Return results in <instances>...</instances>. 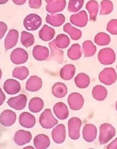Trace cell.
<instances>
[{
  "mask_svg": "<svg viewBox=\"0 0 117 149\" xmlns=\"http://www.w3.org/2000/svg\"><path fill=\"white\" fill-rule=\"evenodd\" d=\"M116 134V129L112 125L109 123H103L100 127V136L99 141L101 145L106 144L110 141Z\"/></svg>",
  "mask_w": 117,
  "mask_h": 149,
  "instance_id": "obj_1",
  "label": "cell"
},
{
  "mask_svg": "<svg viewBox=\"0 0 117 149\" xmlns=\"http://www.w3.org/2000/svg\"><path fill=\"white\" fill-rule=\"evenodd\" d=\"M58 123V120L53 116L52 110L46 109L39 117V124L44 129H51Z\"/></svg>",
  "mask_w": 117,
  "mask_h": 149,
  "instance_id": "obj_2",
  "label": "cell"
},
{
  "mask_svg": "<svg viewBox=\"0 0 117 149\" xmlns=\"http://www.w3.org/2000/svg\"><path fill=\"white\" fill-rule=\"evenodd\" d=\"M99 80L101 83L111 86L113 85L117 80V74L116 70L113 68H105L103 69L99 74Z\"/></svg>",
  "mask_w": 117,
  "mask_h": 149,
  "instance_id": "obj_3",
  "label": "cell"
},
{
  "mask_svg": "<svg viewBox=\"0 0 117 149\" xmlns=\"http://www.w3.org/2000/svg\"><path fill=\"white\" fill-rule=\"evenodd\" d=\"M82 121L79 118L73 117L68 121V134L69 137L73 140L79 139L80 137V127Z\"/></svg>",
  "mask_w": 117,
  "mask_h": 149,
  "instance_id": "obj_4",
  "label": "cell"
},
{
  "mask_svg": "<svg viewBox=\"0 0 117 149\" xmlns=\"http://www.w3.org/2000/svg\"><path fill=\"white\" fill-rule=\"evenodd\" d=\"M98 60L100 64L103 65H111L116 61V53L111 48H104L99 52Z\"/></svg>",
  "mask_w": 117,
  "mask_h": 149,
  "instance_id": "obj_5",
  "label": "cell"
},
{
  "mask_svg": "<svg viewBox=\"0 0 117 149\" xmlns=\"http://www.w3.org/2000/svg\"><path fill=\"white\" fill-rule=\"evenodd\" d=\"M42 24L41 17L36 14H30L25 17L23 26L28 31H35Z\"/></svg>",
  "mask_w": 117,
  "mask_h": 149,
  "instance_id": "obj_6",
  "label": "cell"
},
{
  "mask_svg": "<svg viewBox=\"0 0 117 149\" xmlns=\"http://www.w3.org/2000/svg\"><path fill=\"white\" fill-rule=\"evenodd\" d=\"M67 103L72 111H79L83 108L84 98L79 93H72L67 97Z\"/></svg>",
  "mask_w": 117,
  "mask_h": 149,
  "instance_id": "obj_7",
  "label": "cell"
},
{
  "mask_svg": "<svg viewBox=\"0 0 117 149\" xmlns=\"http://www.w3.org/2000/svg\"><path fill=\"white\" fill-rule=\"evenodd\" d=\"M28 53L23 49L18 48L10 53V61L14 65H22L28 61Z\"/></svg>",
  "mask_w": 117,
  "mask_h": 149,
  "instance_id": "obj_8",
  "label": "cell"
},
{
  "mask_svg": "<svg viewBox=\"0 0 117 149\" xmlns=\"http://www.w3.org/2000/svg\"><path fill=\"white\" fill-rule=\"evenodd\" d=\"M27 102H28V97L25 94H20L16 97L9 98L7 101V105L11 108H13L14 110L21 111L26 107Z\"/></svg>",
  "mask_w": 117,
  "mask_h": 149,
  "instance_id": "obj_9",
  "label": "cell"
},
{
  "mask_svg": "<svg viewBox=\"0 0 117 149\" xmlns=\"http://www.w3.org/2000/svg\"><path fill=\"white\" fill-rule=\"evenodd\" d=\"M49 47L51 49V53L47 61H54L58 64H62L63 61V52L55 45L54 40L49 43Z\"/></svg>",
  "mask_w": 117,
  "mask_h": 149,
  "instance_id": "obj_10",
  "label": "cell"
},
{
  "mask_svg": "<svg viewBox=\"0 0 117 149\" xmlns=\"http://www.w3.org/2000/svg\"><path fill=\"white\" fill-rule=\"evenodd\" d=\"M16 122V114L13 111L5 110L0 114V124L3 127H11Z\"/></svg>",
  "mask_w": 117,
  "mask_h": 149,
  "instance_id": "obj_11",
  "label": "cell"
},
{
  "mask_svg": "<svg viewBox=\"0 0 117 149\" xmlns=\"http://www.w3.org/2000/svg\"><path fill=\"white\" fill-rule=\"evenodd\" d=\"M70 21L73 25L79 27V28H83L87 24L88 22V17L85 10H81L76 14L72 15L70 17Z\"/></svg>",
  "mask_w": 117,
  "mask_h": 149,
  "instance_id": "obj_12",
  "label": "cell"
},
{
  "mask_svg": "<svg viewBox=\"0 0 117 149\" xmlns=\"http://www.w3.org/2000/svg\"><path fill=\"white\" fill-rule=\"evenodd\" d=\"M52 136L55 143L61 144L66 139V128L63 124H58L52 130Z\"/></svg>",
  "mask_w": 117,
  "mask_h": 149,
  "instance_id": "obj_13",
  "label": "cell"
},
{
  "mask_svg": "<svg viewBox=\"0 0 117 149\" xmlns=\"http://www.w3.org/2000/svg\"><path fill=\"white\" fill-rule=\"evenodd\" d=\"M32 135L30 132L24 130H19L14 134V141L18 146H23L31 142Z\"/></svg>",
  "mask_w": 117,
  "mask_h": 149,
  "instance_id": "obj_14",
  "label": "cell"
},
{
  "mask_svg": "<svg viewBox=\"0 0 117 149\" xmlns=\"http://www.w3.org/2000/svg\"><path fill=\"white\" fill-rule=\"evenodd\" d=\"M97 128L94 124H86L83 129V138L87 143L93 142L96 139Z\"/></svg>",
  "mask_w": 117,
  "mask_h": 149,
  "instance_id": "obj_15",
  "label": "cell"
},
{
  "mask_svg": "<svg viewBox=\"0 0 117 149\" xmlns=\"http://www.w3.org/2000/svg\"><path fill=\"white\" fill-rule=\"evenodd\" d=\"M18 40H19V31L16 29L10 30L4 41L5 49L7 51V50L13 49L14 46L17 45Z\"/></svg>",
  "mask_w": 117,
  "mask_h": 149,
  "instance_id": "obj_16",
  "label": "cell"
},
{
  "mask_svg": "<svg viewBox=\"0 0 117 149\" xmlns=\"http://www.w3.org/2000/svg\"><path fill=\"white\" fill-rule=\"evenodd\" d=\"M3 89L7 94L13 95L21 90L20 83L14 79H7L3 84Z\"/></svg>",
  "mask_w": 117,
  "mask_h": 149,
  "instance_id": "obj_17",
  "label": "cell"
},
{
  "mask_svg": "<svg viewBox=\"0 0 117 149\" xmlns=\"http://www.w3.org/2000/svg\"><path fill=\"white\" fill-rule=\"evenodd\" d=\"M36 119L34 115L28 112H23L19 115V124L25 128H32L35 125Z\"/></svg>",
  "mask_w": 117,
  "mask_h": 149,
  "instance_id": "obj_18",
  "label": "cell"
},
{
  "mask_svg": "<svg viewBox=\"0 0 117 149\" xmlns=\"http://www.w3.org/2000/svg\"><path fill=\"white\" fill-rule=\"evenodd\" d=\"M32 55L33 57L36 61H45L48 58L50 55V51L49 49L45 47V46H41V45H36L34 46L33 51H32Z\"/></svg>",
  "mask_w": 117,
  "mask_h": 149,
  "instance_id": "obj_19",
  "label": "cell"
},
{
  "mask_svg": "<svg viewBox=\"0 0 117 149\" xmlns=\"http://www.w3.org/2000/svg\"><path fill=\"white\" fill-rule=\"evenodd\" d=\"M53 111L55 115L60 120H64L67 118L69 115L68 108L67 105L63 102H58L53 107Z\"/></svg>",
  "mask_w": 117,
  "mask_h": 149,
  "instance_id": "obj_20",
  "label": "cell"
},
{
  "mask_svg": "<svg viewBox=\"0 0 117 149\" xmlns=\"http://www.w3.org/2000/svg\"><path fill=\"white\" fill-rule=\"evenodd\" d=\"M43 81L40 77L38 76H31L27 81L26 90L30 92H36L42 88Z\"/></svg>",
  "mask_w": 117,
  "mask_h": 149,
  "instance_id": "obj_21",
  "label": "cell"
},
{
  "mask_svg": "<svg viewBox=\"0 0 117 149\" xmlns=\"http://www.w3.org/2000/svg\"><path fill=\"white\" fill-rule=\"evenodd\" d=\"M66 3V0H55L51 3H47L46 6V10L48 13L55 14L64 10Z\"/></svg>",
  "mask_w": 117,
  "mask_h": 149,
  "instance_id": "obj_22",
  "label": "cell"
},
{
  "mask_svg": "<svg viewBox=\"0 0 117 149\" xmlns=\"http://www.w3.org/2000/svg\"><path fill=\"white\" fill-rule=\"evenodd\" d=\"M46 22L54 27H60L65 22V16L60 13L49 14L46 17Z\"/></svg>",
  "mask_w": 117,
  "mask_h": 149,
  "instance_id": "obj_23",
  "label": "cell"
},
{
  "mask_svg": "<svg viewBox=\"0 0 117 149\" xmlns=\"http://www.w3.org/2000/svg\"><path fill=\"white\" fill-rule=\"evenodd\" d=\"M51 144L50 139L47 135L44 134L37 135L34 138V146L37 149H44L49 148Z\"/></svg>",
  "mask_w": 117,
  "mask_h": 149,
  "instance_id": "obj_24",
  "label": "cell"
},
{
  "mask_svg": "<svg viewBox=\"0 0 117 149\" xmlns=\"http://www.w3.org/2000/svg\"><path fill=\"white\" fill-rule=\"evenodd\" d=\"M52 94L57 98H62L67 94V87L62 82H56L53 85L52 89Z\"/></svg>",
  "mask_w": 117,
  "mask_h": 149,
  "instance_id": "obj_25",
  "label": "cell"
},
{
  "mask_svg": "<svg viewBox=\"0 0 117 149\" xmlns=\"http://www.w3.org/2000/svg\"><path fill=\"white\" fill-rule=\"evenodd\" d=\"M55 34V31L52 27L44 25L39 32V39H41L43 41H49L54 38Z\"/></svg>",
  "mask_w": 117,
  "mask_h": 149,
  "instance_id": "obj_26",
  "label": "cell"
},
{
  "mask_svg": "<svg viewBox=\"0 0 117 149\" xmlns=\"http://www.w3.org/2000/svg\"><path fill=\"white\" fill-rule=\"evenodd\" d=\"M75 73H76V67L72 64H68L63 66L60 70L59 75L63 80L69 81L74 77Z\"/></svg>",
  "mask_w": 117,
  "mask_h": 149,
  "instance_id": "obj_27",
  "label": "cell"
},
{
  "mask_svg": "<svg viewBox=\"0 0 117 149\" xmlns=\"http://www.w3.org/2000/svg\"><path fill=\"white\" fill-rule=\"evenodd\" d=\"M90 82H91V79L89 76L84 73H79L75 77V84L79 89H85L87 87H88Z\"/></svg>",
  "mask_w": 117,
  "mask_h": 149,
  "instance_id": "obj_28",
  "label": "cell"
},
{
  "mask_svg": "<svg viewBox=\"0 0 117 149\" xmlns=\"http://www.w3.org/2000/svg\"><path fill=\"white\" fill-rule=\"evenodd\" d=\"M107 96V90L103 86L97 85L92 89V97L96 101H103Z\"/></svg>",
  "mask_w": 117,
  "mask_h": 149,
  "instance_id": "obj_29",
  "label": "cell"
},
{
  "mask_svg": "<svg viewBox=\"0 0 117 149\" xmlns=\"http://www.w3.org/2000/svg\"><path fill=\"white\" fill-rule=\"evenodd\" d=\"M43 107H44V102L43 99L40 97H35L30 100L28 108L32 113H39V111L43 110Z\"/></svg>",
  "mask_w": 117,
  "mask_h": 149,
  "instance_id": "obj_30",
  "label": "cell"
},
{
  "mask_svg": "<svg viewBox=\"0 0 117 149\" xmlns=\"http://www.w3.org/2000/svg\"><path fill=\"white\" fill-rule=\"evenodd\" d=\"M63 31L67 32L71 36V38L74 40H78L82 36V31L79 30L78 28H76L75 27L72 26V24L69 23L66 24L63 26Z\"/></svg>",
  "mask_w": 117,
  "mask_h": 149,
  "instance_id": "obj_31",
  "label": "cell"
},
{
  "mask_svg": "<svg viewBox=\"0 0 117 149\" xmlns=\"http://www.w3.org/2000/svg\"><path fill=\"white\" fill-rule=\"evenodd\" d=\"M86 8L87 11L89 12L90 19L92 21H96L99 10V4L96 0H91L88 1L86 4Z\"/></svg>",
  "mask_w": 117,
  "mask_h": 149,
  "instance_id": "obj_32",
  "label": "cell"
},
{
  "mask_svg": "<svg viewBox=\"0 0 117 149\" xmlns=\"http://www.w3.org/2000/svg\"><path fill=\"white\" fill-rule=\"evenodd\" d=\"M67 56L72 61H77L82 56V50L80 45L78 44H74L67 51Z\"/></svg>",
  "mask_w": 117,
  "mask_h": 149,
  "instance_id": "obj_33",
  "label": "cell"
},
{
  "mask_svg": "<svg viewBox=\"0 0 117 149\" xmlns=\"http://www.w3.org/2000/svg\"><path fill=\"white\" fill-rule=\"evenodd\" d=\"M83 53L84 57H91L96 54V46L94 45L91 40H86L83 44Z\"/></svg>",
  "mask_w": 117,
  "mask_h": 149,
  "instance_id": "obj_34",
  "label": "cell"
},
{
  "mask_svg": "<svg viewBox=\"0 0 117 149\" xmlns=\"http://www.w3.org/2000/svg\"><path fill=\"white\" fill-rule=\"evenodd\" d=\"M29 75V70L27 67L25 66H19L14 68L13 72H12V76L13 77L18 78L19 80H25Z\"/></svg>",
  "mask_w": 117,
  "mask_h": 149,
  "instance_id": "obj_35",
  "label": "cell"
},
{
  "mask_svg": "<svg viewBox=\"0 0 117 149\" xmlns=\"http://www.w3.org/2000/svg\"><path fill=\"white\" fill-rule=\"evenodd\" d=\"M94 41L99 46H105L110 44L111 37L110 36L107 35L105 32H100L96 35Z\"/></svg>",
  "mask_w": 117,
  "mask_h": 149,
  "instance_id": "obj_36",
  "label": "cell"
},
{
  "mask_svg": "<svg viewBox=\"0 0 117 149\" xmlns=\"http://www.w3.org/2000/svg\"><path fill=\"white\" fill-rule=\"evenodd\" d=\"M21 43L26 48H29L31 45H34V37L30 32L23 31L21 32Z\"/></svg>",
  "mask_w": 117,
  "mask_h": 149,
  "instance_id": "obj_37",
  "label": "cell"
},
{
  "mask_svg": "<svg viewBox=\"0 0 117 149\" xmlns=\"http://www.w3.org/2000/svg\"><path fill=\"white\" fill-rule=\"evenodd\" d=\"M55 45L58 49H66L70 45V39L65 34H59L56 36V38L54 40Z\"/></svg>",
  "mask_w": 117,
  "mask_h": 149,
  "instance_id": "obj_38",
  "label": "cell"
},
{
  "mask_svg": "<svg viewBox=\"0 0 117 149\" xmlns=\"http://www.w3.org/2000/svg\"><path fill=\"white\" fill-rule=\"evenodd\" d=\"M113 10V3L110 0H103L100 3V15H108Z\"/></svg>",
  "mask_w": 117,
  "mask_h": 149,
  "instance_id": "obj_39",
  "label": "cell"
},
{
  "mask_svg": "<svg viewBox=\"0 0 117 149\" xmlns=\"http://www.w3.org/2000/svg\"><path fill=\"white\" fill-rule=\"evenodd\" d=\"M84 0H70L68 3V10L72 13L78 12L83 6Z\"/></svg>",
  "mask_w": 117,
  "mask_h": 149,
  "instance_id": "obj_40",
  "label": "cell"
},
{
  "mask_svg": "<svg viewBox=\"0 0 117 149\" xmlns=\"http://www.w3.org/2000/svg\"><path fill=\"white\" fill-rule=\"evenodd\" d=\"M107 31L112 35H117V19H114L108 22L107 25Z\"/></svg>",
  "mask_w": 117,
  "mask_h": 149,
  "instance_id": "obj_41",
  "label": "cell"
},
{
  "mask_svg": "<svg viewBox=\"0 0 117 149\" xmlns=\"http://www.w3.org/2000/svg\"><path fill=\"white\" fill-rule=\"evenodd\" d=\"M42 6V0H29V7L33 9H39Z\"/></svg>",
  "mask_w": 117,
  "mask_h": 149,
  "instance_id": "obj_42",
  "label": "cell"
},
{
  "mask_svg": "<svg viewBox=\"0 0 117 149\" xmlns=\"http://www.w3.org/2000/svg\"><path fill=\"white\" fill-rule=\"evenodd\" d=\"M7 25L4 22H0V40L3 38L7 32Z\"/></svg>",
  "mask_w": 117,
  "mask_h": 149,
  "instance_id": "obj_43",
  "label": "cell"
},
{
  "mask_svg": "<svg viewBox=\"0 0 117 149\" xmlns=\"http://www.w3.org/2000/svg\"><path fill=\"white\" fill-rule=\"evenodd\" d=\"M108 149H117V138L114 139L112 142L110 144H108L107 147Z\"/></svg>",
  "mask_w": 117,
  "mask_h": 149,
  "instance_id": "obj_44",
  "label": "cell"
},
{
  "mask_svg": "<svg viewBox=\"0 0 117 149\" xmlns=\"http://www.w3.org/2000/svg\"><path fill=\"white\" fill-rule=\"evenodd\" d=\"M5 99H6V96H5V94L3 92V90H1V88H0V106H2V105L3 104Z\"/></svg>",
  "mask_w": 117,
  "mask_h": 149,
  "instance_id": "obj_45",
  "label": "cell"
},
{
  "mask_svg": "<svg viewBox=\"0 0 117 149\" xmlns=\"http://www.w3.org/2000/svg\"><path fill=\"white\" fill-rule=\"evenodd\" d=\"M13 3L16 5H23L26 3L27 0H12Z\"/></svg>",
  "mask_w": 117,
  "mask_h": 149,
  "instance_id": "obj_46",
  "label": "cell"
},
{
  "mask_svg": "<svg viewBox=\"0 0 117 149\" xmlns=\"http://www.w3.org/2000/svg\"><path fill=\"white\" fill-rule=\"evenodd\" d=\"M8 2V0H0V4H5Z\"/></svg>",
  "mask_w": 117,
  "mask_h": 149,
  "instance_id": "obj_47",
  "label": "cell"
},
{
  "mask_svg": "<svg viewBox=\"0 0 117 149\" xmlns=\"http://www.w3.org/2000/svg\"><path fill=\"white\" fill-rule=\"evenodd\" d=\"M46 1V3H51L52 2H54L55 0H45Z\"/></svg>",
  "mask_w": 117,
  "mask_h": 149,
  "instance_id": "obj_48",
  "label": "cell"
},
{
  "mask_svg": "<svg viewBox=\"0 0 117 149\" xmlns=\"http://www.w3.org/2000/svg\"><path fill=\"white\" fill-rule=\"evenodd\" d=\"M31 148H34L32 146H28V147H25L24 149H31Z\"/></svg>",
  "mask_w": 117,
  "mask_h": 149,
  "instance_id": "obj_49",
  "label": "cell"
},
{
  "mask_svg": "<svg viewBox=\"0 0 117 149\" xmlns=\"http://www.w3.org/2000/svg\"><path fill=\"white\" fill-rule=\"evenodd\" d=\"M1 78H2V70L0 69V80H1Z\"/></svg>",
  "mask_w": 117,
  "mask_h": 149,
  "instance_id": "obj_50",
  "label": "cell"
},
{
  "mask_svg": "<svg viewBox=\"0 0 117 149\" xmlns=\"http://www.w3.org/2000/svg\"><path fill=\"white\" fill-rule=\"evenodd\" d=\"M116 110L117 111V101H116Z\"/></svg>",
  "mask_w": 117,
  "mask_h": 149,
  "instance_id": "obj_51",
  "label": "cell"
},
{
  "mask_svg": "<svg viewBox=\"0 0 117 149\" xmlns=\"http://www.w3.org/2000/svg\"><path fill=\"white\" fill-rule=\"evenodd\" d=\"M116 68H117V65H116Z\"/></svg>",
  "mask_w": 117,
  "mask_h": 149,
  "instance_id": "obj_52",
  "label": "cell"
}]
</instances>
